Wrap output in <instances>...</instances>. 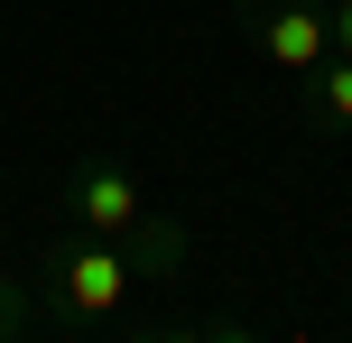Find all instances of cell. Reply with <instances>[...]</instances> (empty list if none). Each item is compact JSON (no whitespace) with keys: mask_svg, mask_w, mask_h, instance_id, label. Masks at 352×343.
Instances as JSON below:
<instances>
[{"mask_svg":"<svg viewBox=\"0 0 352 343\" xmlns=\"http://www.w3.org/2000/svg\"><path fill=\"white\" fill-rule=\"evenodd\" d=\"M37 325H47V316L19 297V278H0V334H37Z\"/></svg>","mask_w":352,"mask_h":343,"instance_id":"obj_5","label":"cell"},{"mask_svg":"<svg viewBox=\"0 0 352 343\" xmlns=\"http://www.w3.org/2000/svg\"><path fill=\"white\" fill-rule=\"evenodd\" d=\"M232 10H241L250 47H260L278 74H297V84L334 56V37H324V0H232Z\"/></svg>","mask_w":352,"mask_h":343,"instance_id":"obj_3","label":"cell"},{"mask_svg":"<svg viewBox=\"0 0 352 343\" xmlns=\"http://www.w3.org/2000/svg\"><path fill=\"white\" fill-rule=\"evenodd\" d=\"M306 121H316L324 140L352 130V56H324V65L306 74Z\"/></svg>","mask_w":352,"mask_h":343,"instance_id":"obj_4","label":"cell"},{"mask_svg":"<svg viewBox=\"0 0 352 343\" xmlns=\"http://www.w3.org/2000/svg\"><path fill=\"white\" fill-rule=\"evenodd\" d=\"M37 269H47V325H111V316L130 307V288H140V260L121 251V241H102V232H65L56 241L47 260H37Z\"/></svg>","mask_w":352,"mask_h":343,"instance_id":"obj_2","label":"cell"},{"mask_svg":"<svg viewBox=\"0 0 352 343\" xmlns=\"http://www.w3.org/2000/svg\"><path fill=\"white\" fill-rule=\"evenodd\" d=\"M65 214H74V232L121 241V251L140 260V278H176V269H186V223H167L121 158H84V167H74V177H65Z\"/></svg>","mask_w":352,"mask_h":343,"instance_id":"obj_1","label":"cell"},{"mask_svg":"<svg viewBox=\"0 0 352 343\" xmlns=\"http://www.w3.org/2000/svg\"><path fill=\"white\" fill-rule=\"evenodd\" d=\"M324 37H334V56H352V0H324Z\"/></svg>","mask_w":352,"mask_h":343,"instance_id":"obj_6","label":"cell"}]
</instances>
